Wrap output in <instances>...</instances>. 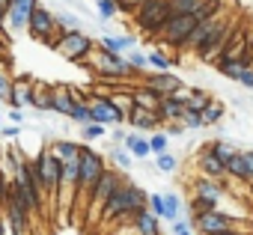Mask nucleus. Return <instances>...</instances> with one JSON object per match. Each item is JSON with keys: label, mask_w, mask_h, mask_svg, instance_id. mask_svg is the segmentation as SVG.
Wrapping results in <instances>:
<instances>
[{"label": "nucleus", "mask_w": 253, "mask_h": 235, "mask_svg": "<svg viewBox=\"0 0 253 235\" xmlns=\"http://www.w3.org/2000/svg\"><path fill=\"white\" fill-rule=\"evenodd\" d=\"M206 146H209V149H211V152H214V155H217V158L223 161V164H226V161H229V158H232V155L238 152V149H235V146H232L229 140H220V137H217V140H209Z\"/></svg>", "instance_id": "35"}, {"label": "nucleus", "mask_w": 253, "mask_h": 235, "mask_svg": "<svg viewBox=\"0 0 253 235\" xmlns=\"http://www.w3.org/2000/svg\"><path fill=\"white\" fill-rule=\"evenodd\" d=\"M173 235H194V229H185V232H173Z\"/></svg>", "instance_id": "56"}, {"label": "nucleus", "mask_w": 253, "mask_h": 235, "mask_svg": "<svg viewBox=\"0 0 253 235\" xmlns=\"http://www.w3.org/2000/svg\"><path fill=\"white\" fill-rule=\"evenodd\" d=\"M0 119H3V116H0Z\"/></svg>", "instance_id": "57"}, {"label": "nucleus", "mask_w": 253, "mask_h": 235, "mask_svg": "<svg viewBox=\"0 0 253 235\" xmlns=\"http://www.w3.org/2000/svg\"><path fill=\"white\" fill-rule=\"evenodd\" d=\"M143 83L152 86L155 92H161V98H167V95H173L176 89L185 86L182 78H176L173 72H143Z\"/></svg>", "instance_id": "12"}, {"label": "nucleus", "mask_w": 253, "mask_h": 235, "mask_svg": "<svg viewBox=\"0 0 253 235\" xmlns=\"http://www.w3.org/2000/svg\"><path fill=\"white\" fill-rule=\"evenodd\" d=\"M104 170H107V158L98 149H92L89 143H81V179H78V205L75 208L89 202V194Z\"/></svg>", "instance_id": "2"}, {"label": "nucleus", "mask_w": 253, "mask_h": 235, "mask_svg": "<svg viewBox=\"0 0 253 235\" xmlns=\"http://www.w3.org/2000/svg\"><path fill=\"white\" fill-rule=\"evenodd\" d=\"M131 92H134V107H143V110H158L161 92H155V89H152V86H146V83L131 86Z\"/></svg>", "instance_id": "21"}, {"label": "nucleus", "mask_w": 253, "mask_h": 235, "mask_svg": "<svg viewBox=\"0 0 253 235\" xmlns=\"http://www.w3.org/2000/svg\"><path fill=\"white\" fill-rule=\"evenodd\" d=\"M155 167H158V173H164V176H173V173H176V167H179V158H176L173 152L155 155Z\"/></svg>", "instance_id": "39"}, {"label": "nucleus", "mask_w": 253, "mask_h": 235, "mask_svg": "<svg viewBox=\"0 0 253 235\" xmlns=\"http://www.w3.org/2000/svg\"><path fill=\"white\" fill-rule=\"evenodd\" d=\"M122 146L128 149L134 158H140V161L152 155V149H149V137H143V134H140V131H134V128L128 131V137H125V143H122Z\"/></svg>", "instance_id": "22"}, {"label": "nucleus", "mask_w": 253, "mask_h": 235, "mask_svg": "<svg viewBox=\"0 0 253 235\" xmlns=\"http://www.w3.org/2000/svg\"><path fill=\"white\" fill-rule=\"evenodd\" d=\"M0 12H3V15L9 12V3H6V0H0Z\"/></svg>", "instance_id": "54"}, {"label": "nucleus", "mask_w": 253, "mask_h": 235, "mask_svg": "<svg viewBox=\"0 0 253 235\" xmlns=\"http://www.w3.org/2000/svg\"><path fill=\"white\" fill-rule=\"evenodd\" d=\"M191 223H194V229L200 235H220V232H232V229L235 232H253V223H247L238 214L220 211V208L206 211V214H197V217H191Z\"/></svg>", "instance_id": "5"}, {"label": "nucleus", "mask_w": 253, "mask_h": 235, "mask_svg": "<svg viewBox=\"0 0 253 235\" xmlns=\"http://www.w3.org/2000/svg\"><path fill=\"white\" fill-rule=\"evenodd\" d=\"M220 235H253V232H235L232 229V232H220Z\"/></svg>", "instance_id": "55"}, {"label": "nucleus", "mask_w": 253, "mask_h": 235, "mask_svg": "<svg viewBox=\"0 0 253 235\" xmlns=\"http://www.w3.org/2000/svg\"><path fill=\"white\" fill-rule=\"evenodd\" d=\"M226 21H229V18H223V15H220V18L200 21V24L194 27V33L188 36V42H185V48H182L179 54H197L200 48H206V45H209V39H211V36H214V33H217V30H220Z\"/></svg>", "instance_id": "10"}, {"label": "nucleus", "mask_w": 253, "mask_h": 235, "mask_svg": "<svg viewBox=\"0 0 253 235\" xmlns=\"http://www.w3.org/2000/svg\"><path fill=\"white\" fill-rule=\"evenodd\" d=\"M134 24L149 36V39H158L167 27V21L173 18V9H170V0H143V3L131 12Z\"/></svg>", "instance_id": "4"}, {"label": "nucleus", "mask_w": 253, "mask_h": 235, "mask_svg": "<svg viewBox=\"0 0 253 235\" xmlns=\"http://www.w3.org/2000/svg\"><path fill=\"white\" fill-rule=\"evenodd\" d=\"M191 92H194L191 86H182V89H176V92H173V98H179V101H185V104H188V98H191Z\"/></svg>", "instance_id": "52"}, {"label": "nucleus", "mask_w": 253, "mask_h": 235, "mask_svg": "<svg viewBox=\"0 0 253 235\" xmlns=\"http://www.w3.org/2000/svg\"><path fill=\"white\" fill-rule=\"evenodd\" d=\"M6 119H9L12 125H24V113H21V107H9V113H6Z\"/></svg>", "instance_id": "50"}, {"label": "nucleus", "mask_w": 253, "mask_h": 235, "mask_svg": "<svg viewBox=\"0 0 253 235\" xmlns=\"http://www.w3.org/2000/svg\"><path fill=\"white\" fill-rule=\"evenodd\" d=\"M18 134H21V125H3L0 128V137H6V140H18Z\"/></svg>", "instance_id": "48"}, {"label": "nucleus", "mask_w": 253, "mask_h": 235, "mask_svg": "<svg viewBox=\"0 0 253 235\" xmlns=\"http://www.w3.org/2000/svg\"><path fill=\"white\" fill-rule=\"evenodd\" d=\"M125 125H131L134 131H140V134H152V131H161V116L155 113V110H143V107H131V113H128V122Z\"/></svg>", "instance_id": "13"}, {"label": "nucleus", "mask_w": 253, "mask_h": 235, "mask_svg": "<svg viewBox=\"0 0 253 235\" xmlns=\"http://www.w3.org/2000/svg\"><path fill=\"white\" fill-rule=\"evenodd\" d=\"M54 15H57V30H60L63 36L72 33V30H81V24H84V21H81L75 12H69V9H57Z\"/></svg>", "instance_id": "30"}, {"label": "nucleus", "mask_w": 253, "mask_h": 235, "mask_svg": "<svg viewBox=\"0 0 253 235\" xmlns=\"http://www.w3.org/2000/svg\"><path fill=\"white\" fill-rule=\"evenodd\" d=\"M182 122H185V128H188V131H200V128H203V113H197V110H188Z\"/></svg>", "instance_id": "45"}, {"label": "nucleus", "mask_w": 253, "mask_h": 235, "mask_svg": "<svg viewBox=\"0 0 253 235\" xmlns=\"http://www.w3.org/2000/svg\"><path fill=\"white\" fill-rule=\"evenodd\" d=\"M116 3H119V12H122V15H131V12L143 3V0H116Z\"/></svg>", "instance_id": "47"}, {"label": "nucleus", "mask_w": 253, "mask_h": 235, "mask_svg": "<svg viewBox=\"0 0 253 235\" xmlns=\"http://www.w3.org/2000/svg\"><path fill=\"white\" fill-rule=\"evenodd\" d=\"M6 229H9V223H6V217H0V235H9Z\"/></svg>", "instance_id": "53"}, {"label": "nucleus", "mask_w": 253, "mask_h": 235, "mask_svg": "<svg viewBox=\"0 0 253 235\" xmlns=\"http://www.w3.org/2000/svg\"><path fill=\"white\" fill-rule=\"evenodd\" d=\"M223 119H226V104L214 98V101L203 110V128H217Z\"/></svg>", "instance_id": "24"}, {"label": "nucleus", "mask_w": 253, "mask_h": 235, "mask_svg": "<svg viewBox=\"0 0 253 235\" xmlns=\"http://www.w3.org/2000/svg\"><path fill=\"white\" fill-rule=\"evenodd\" d=\"M95 12L101 21H110L113 15H119V3L116 0H95Z\"/></svg>", "instance_id": "41"}, {"label": "nucleus", "mask_w": 253, "mask_h": 235, "mask_svg": "<svg viewBox=\"0 0 253 235\" xmlns=\"http://www.w3.org/2000/svg\"><path fill=\"white\" fill-rule=\"evenodd\" d=\"M30 15H33V12H27V9H21V6H9V12H6V30H12V33L27 30V27H30Z\"/></svg>", "instance_id": "27"}, {"label": "nucleus", "mask_w": 253, "mask_h": 235, "mask_svg": "<svg viewBox=\"0 0 253 235\" xmlns=\"http://www.w3.org/2000/svg\"><path fill=\"white\" fill-rule=\"evenodd\" d=\"M214 69H217V75H223V78H229V80L238 83V78H241V72H244L247 66H244L241 60H226V57H223V60L214 63Z\"/></svg>", "instance_id": "29"}, {"label": "nucleus", "mask_w": 253, "mask_h": 235, "mask_svg": "<svg viewBox=\"0 0 253 235\" xmlns=\"http://www.w3.org/2000/svg\"><path fill=\"white\" fill-rule=\"evenodd\" d=\"M125 137H128V128H125V125H113V128L107 131V143H110V146H122Z\"/></svg>", "instance_id": "43"}, {"label": "nucleus", "mask_w": 253, "mask_h": 235, "mask_svg": "<svg viewBox=\"0 0 253 235\" xmlns=\"http://www.w3.org/2000/svg\"><path fill=\"white\" fill-rule=\"evenodd\" d=\"M51 152L66 164V161L81 158V143H78V140H54V143H51Z\"/></svg>", "instance_id": "25"}, {"label": "nucleus", "mask_w": 253, "mask_h": 235, "mask_svg": "<svg viewBox=\"0 0 253 235\" xmlns=\"http://www.w3.org/2000/svg\"><path fill=\"white\" fill-rule=\"evenodd\" d=\"M197 170H200V176H209V179H217V182L226 179V164H223L209 146H203V149L197 152Z\"/></svg>", "instance_id": "14"}, {"label": "nucleus", "mask_w": 253, "mask_h": 235, "mask_svg": "<svg viewBox=\"0 0 253 235\" xmlns=\"http://www.w3.org/2000/svg\"><path fill=\"white\" fill-rule=\"evenodd\" d=\"M107 125H98V122H89V125H81V143H92V140H107Z\"/></svg>", "instance_id": "32"}, {"label": "nucleus", "mask_w": 253, "mask_h": 235, "mask_svg": "<svg viewBox=\"0 0 253 235\" xmlns=\"http://www.w3.org/2000/svg\"><path fill=\"white\" fill-rule=\"evenodd\" d=\"M110 161H113L119 170H128V167H131V161H134V155L125 149V146H110Z\"/></svg>", "instance_id": "38"}, {"label": "nucleus", "mask_w": 253, "mask_h": 235, "mask_svg": "<svg viewBox=\"0 0 253 235\" xmlns=\"http://www.w3.org/2000/svg\"><path fill=\"white\" fill-rule=\"evenodd\" d=\"M155 113L161 116V122H164V125H167V122H182V119H185V113H188V104L179 101V98H173V95H167V98L158 101V110H155Z\"/></svg>", "instance_id": "15"}, {"label": "nucleus", "mask_w": 253, "mask_h": 235, "mask_svg": "<svg viewBox=\"0 0 253 235\" xmlns=\"http://www.w3.org/2000/svg\"><path fill=\"white\" fill-rule=\"evenodd\" d=\"M146 60H149V66H152L155 72H170V69H173V57H167L161 48H155L152 54H146Z\"/></svg>", "instance_id": "37"}, {"label": "nucleus", "mask_w": 253, "mask_h": 235, "mask_svg": "<svg viewBox=\"0 0 253 235\" xmlns=\"http://www.w3.org/2000/svg\"><path fill=\"white\" fill-rule=\"evenodd\" d=\"M146 205H149V194H146L143 188H137L134 182H125V185L110 196V202L101 208V220H104V223H107V220H122V223L131 226V220L137 217V211L146 208Z\"/></svg>", "instance_id": "1"}, {"label": "nucleus", "mask_w": 253, "mask_h": 235, "mask_svg": "<svg viewBox=\"0 0 253 235\" xmlns=\"http://www.w3.org/2000/svg\"><path fill=\"white\" fill-rule=\"evenodd\" d=\"M149 149H152V155H164V152H170V134L161 128V131H152L149 134Z\"/></svg>", "instance_id": "34"}, {"label": "nucleus", "mask_w": 253, "mask_h": 235, "mask_svg": "<svg viewBox=\"0 0 253 235\" xmlns=\"http://www.w3.org/2000/svg\"><path fill=\"white\" fill-rule=\"evenodd\" d=\"M200 6H203V0H170L173 15H194Z\"/></svg>", "instance_id": "40"}, {"label": "nucleus", "mask_w": 253, "mask_h": 235, "mask_svg": "<svg viewBox=\"0 0 253 235\" xmlns=\"http://www.w3.org/2000/svg\"><path fill=\"white\" fill-rule=\"evenodd\" d=\"M164 131H167L170 137H182L188 128H185V122H167V125H164Z\"/></svg>", "instance_id": "49"}, {"label": "nucleus", "mask_w": 253, "mask_h": 235, "mask_svg": "<svg viewBox=\"0 0 253 235\" xmlns=\"http://www.w3.org/2000/svg\"><path fill=\"white\" fill-rule=\"evenodd\" d=\"M36 167L42 173V182H45V199H48V208L57 211L60 208V188H63V161L51 152V143H45L39 152H36Z\"/></svg>", "instance_id": "3"}, {"label": "nucleus", "mask_w": 253, "mask_h": 235, "mask_svg": "<svg viewBox=\"0 0 253 235\" xmlns=\"http://www.w3.org/2000/svg\"><path fill=\"white\" fill-rule=\"evenodd\" d=\"M98 48L107 54H125V51H134V36H110L104 33L98 39Z\"/></svg>", "instance_id": "20"}, {"label": "nucleus", "mask_w": 253, "mask_h": 235, "mask_svg": "<svg viewBox=\"0 0 253 235\" xmlns=\"http://www.w3.org/2000/svg\"><path fill=\"white\" fill-rule=\"evenodd\" d=\"M89 110H92V122L107 125V128H113V125H125V122H128V116H125L122 110H116V104H113L110 95H104V92H92Z\"/></svg>", "instance_id": "9"}, {"label": "nucleus", "mask_w": 253, "mask_h": 235, "mask_svg": "<svg viewBox=\"0 0 253 235\" xmlns=\"http://www.w3.org/2000/svg\"><path fill=\"white\" fill-rule=\"evenodd\" d=\"M211 101H214V95H211V92H206V89H194V92H191V98H188V110L203 113Z\"/></svg>", "instance_id": "33"}, {"label": "nucleus", "mask_w": 253, "mask_h": 235, "mask_svg": "<svg viewBox=\"0 0 253 235\" xmlns=\"http://www.w3.org/2000/svg\"><path fill=\"white\" fill-rule=\"evenodd\" d=\"M232 27H235V21H226V24H223L211 39H209V45L197 51V60H200V63H211V66H214V63L223 57V51H226V42H229V36H232Z\"/></svg>", "instance_id": "11"}, {"label": "nucleus", "mask_w": 253, "mask_h": 235, "mask_svg": "<svg viewBox=\"0 0 253 235\" xmlns=\"http://www.w3.org/2000/svg\"><path fill=\"white\" fill-rule=\"evenodd\" d=\"M149 208L164 220L167 217V202H164V194H149Z\"/></svg>", "instance_id": "44"}, {"label": "nucleus", "mask_w": 253, "mask_h": 235, "mask_svg": "<svg viewBox=\"0 0 253 235\" xmlns=\"http://www.w3.org/2000/svg\"><path fill=\"white\" fill-rule=\"evenodd\" d=\"M95 48H98V42H95L92 36H86L84 30H72V33H66V36L57 42L54 51H57L63 60L75 63V66H84V60H86Z\"/></svg>", "instance_id": "7"}, {"label": "nucleus", "mask_w": 253, "mask_h": 235, "mask_svg": "<svg viewBox=\"0 0 253 235\" xmlns=\"http://www.w3.org/2000/svg\"><path fill=\"white\" fill-rule=\"evenodd\" d=\"M164 202H167V217L164 220H179V217H185L182 214V196L176 194V191H170V194H164Z\"/></svg>", "instance_id": "36"}, {"label": "nucleus", "mask_w": 253, "mask_h": 235, "mask_svg": "<svg viewBox=\"0 0 253 235\" xmlns=\"http://www.w3.org/2000/svg\"><path fill=\"white\" fill-rule=\"evenodd\" d=\"M69 119L78 122V125H89V122H92V110H89V104H75V110H72Z\"/></svg>", "instance_id": "42"}, {"label": "nucleus", "mask_w": 253, "mask_h": 235, "mask_svg": "<svg viewBox=\"0 0 253 235\" xmlns=\"http://www.w3.org/2000/svg\"><path fill=\"white\" fill-rule=\"evenodd\" d=\"M0 101L12 104V75H9V60L0 54Z\"/></svg>", "instance_id": "26"}, {"label": "nucleus", "mask_w": 253, "mask_h": 235, "mask_svg": "<svg viewBox=\"0 0 253 235\" xmlns=\"http://www.w3.org/2000/svg\"><path fill=\"white\" fill-rule=\"evenodd\" d=\"M226 9V0H203V6L194 12L197 21H209V18H220Z\"/></svg>", "instance_id": "28"}, {"label": "nucleus", "mask_w": 253, "mask_h": 235, "mask_svg": "<svg viewBox=\"0 0 253 235\" xmlns=\"http://www.w3.org/2000/svg\"><path fill=\"white\" fill-rule=\"evenodd\" d=\"M244 152V164H247V179L253 185V149H241Z\"/></svg>", "instance_id": "51"}, {"label": "nucleus", "mask_w": 253, "mask_h": 235, "mask_svg": "<svg viewBox=\"0 0 253 235\" xmlns=\"http://www.w3.org/2000/svg\"><path fill=\"white\" fill-rule=\"evenodd\" d=\"M30 107L39 110V113H54V83L36 80L33 95H30Z\"/></svg>", "instance_id": "17"}, {"label": "nucleus", "mask_w": 253, "mask_h": 235, "mask_svg": "<svg viewBox=\"0 0 253 235\" xmlns=\"http://www.w3.org/2000/svg\"><path fill=\"white\" fill-rule=\"evenodd\" d=\"M125 182H128V179H125V170H113V167H107V170L101 173V179L95 182L92 194H89V202H86L89 214H92V217H101V208L110 202V196H113Z\"/></svg>", "instance_id": "6"}, {"label": "nucleus", "mask_w": 253, "mask_h": 235, "mask_svg": "<svg viewBox=\"0 0 253 235\" xmlns=\"http://www.w3.org/2000/svg\"><path fill=\"white\" fill-rule=\"evenodd\" d=\"M200 21H197V15H173L170 21H167V27H164V33L158 36V42H164L167 48H185V42H188V36L194 33V27H197Z\"/></svg>", "instance_id": "8"}, {"label": "nucleus", "mask_w": 253, "mask_h": 235, "mask_svg": "<svg viewBox=\"0 0 253 235\" xmlns=\"http://www.w3.org/2000/svg\"><path fill=\"white\" fill-rule=\"evenodd\" d=\"M33 86H36V80L30 75H15L12 78V104L9 107H30Z\"/></svg>", "instance_id": "16"}, {"label": "nucleus", "mask_w": 253, "mask_h": 235, "mask_svg": "<svg viewBox=\"0 0 253 235\" xmlns=\"http://www.w3.org/2000/svg\"><path fill=\"white\" fill-rule=\"evenodd\" d=\"M131 226H134L137 235H161V217H158L149 205L137 211V217L131 220Z\"/></svg>", "instance_id": "18"}, {"label": "nucleus", "mask_w": 253, "mask_h": 235, "mask_svg": "<svg viewBox=\"0 0 253 235\" xmlns=\"http://www.w3.org/2000/svg\"><path fill=\"white\" fill-rule=\"evenodd\" d=\"M110 101L116 104V110H122L125 116H128L131 107H134V92H131V86H128V89H116V92H110Z\"/></svg>", "instance_id": "31"}, {"label": "nucleus", "mask_w": 253, "mask_h": 235, "mask_svg": "<svg viewBox=\"0 0 253 235\" xmlns=\"http://www.w3.org/2000/svg\"><path fill=\"white\" fill-rule=\"evenodd\" d=\"M194 194H197V196H206V199H214V202L220 205V202H223V182L209 179V176H200V179L194 182Z\"/></svg>", "instance_id": "19"}, {"label": "nucleus", "mask_w": 253, "mask_h": 235, "mask_svg": "<svg viewBox=\"0 0 253 235\" xmlns=\"http://www.w3.org/2000/svg\"><path fill=\"white\" fill-rule=\"evenodd\" d=\"M128 63H131V69H134V72H143V69L149 66L146 54H140V51H131V54H128Z\"/></svg>", "instance_id": "46"}, {"label": "nucleus", "mask_w": 253, "mask_h": 235, "mask_svg": "<svg viewBox=\"0 0 253 235\" xmlns=\"http://www.w3.org/2000/svg\"><path fill=\"white\" fill-rule=\"evenodd\" d=\"M72 110H75V101L69 95V83H54V113H60V116L69 119Z\"/></svg>", "instance_id": "23"}]
</instances>
